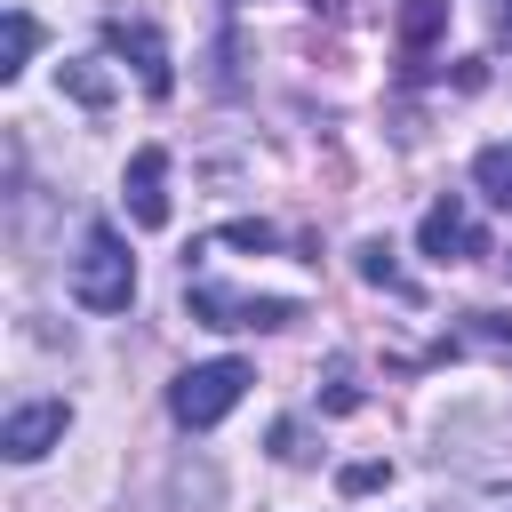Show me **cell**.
I'll return each instance as SVG.
<instances>
[{
  "label": "cell",
  "instance_id": "3957f363",
  "mask_svg": "<svg viewBox=\"0 0 512 512\" xmlns=\"http://www.w3.org/2000/svg\"><path fill=\"white\" fill-rule=\"evenodd\" d=\"M416 248H424L432 264H472V256H488V232L472 224L464 200H432L424 224H416Z\"/></svg>",
  "mask_w": 512,
  "mask_h": 512
},
{
  "label": "cell",
  "instance_id": "277c9868",
  "mask_svg": "<svg viewBox=\"0 0 512 512\" xmlns=\"http://www.w3.org/2000/svg\"><path fill=\"white\" fill-rule=\"evenodd\" d=\"M192 312L208 320V328H288L296 320V304L288 296H224V288H192Z\"/></svg>",
  "mask_w": 512,
  "mask_h": 512
},
{
  "label": "cell",
  "instance_id": "5b68a950",
  "mask_svg": "<svg viewBox=\"0 0 512 512\" xmlns=\"http://www.w3.org/2000/svg\"><path fill=\"white\" fill-rule=\"evenodd\" d=\"M104 40H112V48L136 64L144 96H168V88H176V72H168V40H160L152 24H120V16H112V24H104Z\"/></svg>",
  "mask_w": 512,
  "mask_h": 512
},
{
  "label": "cell",
  "instance_id": "2e32d148",
  "mask_svg": "<svg viewBox=\"0 0 512 512\" xmlns=\"http://www.w3.org/2000/svg\"><path fill=\"white\" fill-rule=\"evenodd\" d=\"M504 264H512V256H504Z\"/></svg>",
  "mask_w": 512,
  "mask_h": 512
},
{
  "label": "cell",
  "instance_id": "7c38bea8",
  "mask_svg": "<svg viewBox=\"0 0 512 512\" xmlns=\"http://www.w3.org/2000/svg\"><path fill=\"white\" fill-rule=\"evenodd\" d=\"M64 80H72V96H80V104H104V96H112V80H104L96 64H72Z\"/></svg>",
  "mask_w": 512,
  "mask_h": 512
},
{
  "label": "cell",
  "instance_id": "8fae6325",
  "mask_svg": "<svg viewBox=\"0 0 512 512\" xmlns=\"http://www.w3.org/2000/svg\"><path fill=\"white\" fill-rule=\"evenodd\" d=\"M360 272H368L376 288H392V296H408V280L392 272V248H376V240H368V248H360Z\"/></svg>",
  "mask_w": 512,
  "mask_h": 512
},
{
  "label": "cell",
  "instance_id": "6da1fadb",
  "mask_svg": "<svg viewBox=\"0 0 512 512\" xmlns=\"http://www.w3.org/2000/svg\"><path fill=\"white\" fill-rule=\"evenodd\" d=\"M72 296H80L88 312H128V296H136V264H128V240H120L112 224H88V232H80Z\"/></svg>",
  "mask_w": 512,
  "mask_h": 512
},
{
  "label": "cell",
  "instance_id": "30bf717a",
  "mask_svg": "<svg viewBox=\"0 0 512 512\" xmlns=\"http://www.w3.org/2000/svg\"><path fill=\"white\" fill-rule=\"evenodd\" d=\"M32 48H40V24H32V16H24V8H8V56H0V72H8V80H16V72H24V56H32Z\"/></svg>",
  "mask_w": 512,
  "mask_h": 512
},
{
  "label": "cell",
  "instance_id": "52a82bcc",
  "mask_svg": "<svg viewBox=\"0 0 512 512\" xmlns=\"http://www.w3.org/2000/svg\"><path fill=\"white\" fill-rule=\"evenodd\" d=\"M120 200H128V216H136V224H168V152H160V144H144V152L128 160Z\"/></svg>",
  "mask_w": 512,
  "mask_h": 512
},
{
  "label": "cell",
  "instance_id": "9a60e30c",
  "mask_svg": "<svg viewBox=\"0 0 512 512\" xmlns=\"http://www.w3.org/2000/svg\"><path fill=\"white\" fill-rule=\"evenodd\" d=\"M504 512H512V504H504Z\"/></svg>",
  "mask_w": 512,
  "mask_h": 512
},
{
  "label": "cell",
  "instance_id": "ba28073f",
  "mask_svg": "<svg viewBox=\"0 0 512 512\" xmlns=\"http://www.w3.org/2000/svg\"><path fill=\"white\" fill-rule=\"evenodd\" d=\"M472 184H480L496 208H512V144H488V152L472 160Z\"/></svg>",
  "mask_w": 512,
  "mask_h": 512
},
{
  "label": "cell",
  "instance_id": "8992f818",
  "mask_svg": "<svg viewBox=\"0 0 512 512\" xmlns=\"http://www.w3.org/2000/svg\"><path fill=\"white\" fill-rule=\"evenodd\" d=\"M64 424H72V408H64V400H32V408H16V416H8L0 448H8L16 464H32V456H48V448L64 440Z\"/></svg>",
  "mask_w": 512,
  "mask_h": 512
},
{
  "label": "cell",
  "instance_id": "4fadbf2b",
  "mask_svg": "<svg viewBox=\"0 0 512 512\" xmlns=\"http://www.w3.org/2000/svg\"><path fill=\"white\" fill-rule=\"evenodd\" d=\"M368 488H384V464H344V496H368Z\"/></svg>",
  "mask_w": 512,
  "mask_h": 512
},
{
  "label": "cell",
  "instance_id": "5bb4252c",
  "mask_svg": "<svg viewBox=\"0 0 512 512\" xmlns=\"http://www.w3.org/2000/svg\"><path fill=\"white\" fill-rule=\"evenodd\" d=\"M496 32H512V0H496Z\"/></svg>",
  "mask_w": 512,
  "mask_h": 512
},
{
  "label": "cell",
  "instance_id": "9c48e42d",
  "mask_svg": "<svg viewBox=\"0 0 512 512\" xmlns=\"http://www.w3.org/2000/svg\"><path fill=\"white\" fill-rule=\"evenodd\" d=\"M440 24H448V0H400V40L408 48H424Z\"/></svg>",
  "mask_w": 512,
  "mask_h": 512
},
{
  "label": "cell",
  "instance_id": "7a4b0ae2",
  "mask_svg": "<svg viewBox=\"0 0 512 512\" xmlns=\"http://www.w3.org/2000/svg\"><path fill=\"white\" fill-rule=\"evenodd\" d=\"M248 384H256L248 360H200V368H184V376L168 384V416L192 424V432H208V424H224V416L240 408Z\"/></svg>",
  "mask_w": 512,
  "mask_h": 512
}]
</instances>
